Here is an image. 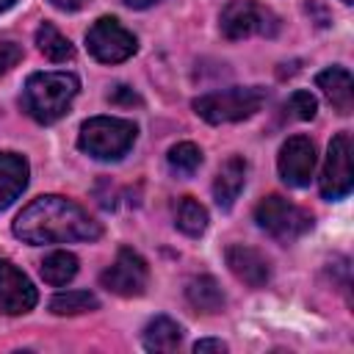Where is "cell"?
Masks as SVG:
<instances>
[{
  "label": "cell",
  "mask_w": 354,
  "mask_h": 354,
  "mask_svg": "<svg viewBox=\"0 0 354 354\" xmlns=\"http://www.w3.org/2000/svg\"><path fill=\"white\" fill-rule=\"evenodd\" d=\"M14 235L25 243H69V241H97L102 227L88 210L66 196H39L14 218Z\"/></svg>",
  "instance_id": "cell-1"
},
{
  "label": "cell",
  "mask_w": 354,
  "mask_h": 354,
  "mask_svg": "<svg viewBox=\"0 0 354 354\" xmlns=\"http://www.w3.org/2000/svg\"><path fill=\"white\" fill-rule=\"evenodd\" d=\"M80 91V80L72 72H33L22 88V108L39 124L58 122Z\"/></svg>",
  "instance_id": "cell-2"
},
{
  "label": "cell",
  "mask_w": 354,
  "mask_h": 354,
  "mask_svg": "<svg viewBox=\"0 0 354 354\" xmlns=\"http://www.w3.org/2000/svg\"><path fill=\"white\" fill-rule=\"evenodd\" d=\"M136 136H138V127L130 119L94 116V119H88V122L80 124L77 147L86 155L97 158V160H119L133 147Z\"/></svg>",
  "instance_id": "cell-3"
},
{
  "label": "cell",
  "mask_w": 354,
  "mask_h": 354,
  "mask_svg": "<svg viewBox=\"0 0 354 354\" xmlns=\"http://www.w3.org/2000/svg\"><path fill=\"white\" fill-rule=\"evenodd\" d=\"M263 102H266L263 86H232V88H221V91L196 97L194 111L210 124H227V122L249 119L252 113L260 111Z\"/></svg>",
  "instance_id": "cell-4"
},
{
  "label": "cell",
  "mask_w": 354,
  "mask_h": 354,
  "mask_svg": "<svg viewBox=\"0 0 354 354\" xmlns=\"http://www.w3.org/2000/svg\"><path fill=\"white\" fill-rule=\"evenodd\" d=\"M218 30L230 41H241V39H249V36L271 39V36L279 33V17L257 0H230L221 8Z\"/></svg>",
  "instance_id": "cell-5"
},
{
  "label": "cell",
  "mask_w": 354,
  "mask_h": 354,
  "mask_svg": "<svg viewBox=\"0 0 354 354\" xmlns=\"http://www.w3.org/2000/svg\"><path fill=\"white\" fill-rule=\"evenodd\" d=\"M254 221H257L260 230H266L274 241H282V243H290V241L301 238L313 227V216L304 207L288 202L279 194H268L266 199L257 202Z\"/></svg>",
  "instance_id": "cell-6"
},
{
  "label": "cell",
  "mask_w": 354,
  "mask_h": 354,
  "mask_svg": "<svg viewBox=\"0 0 354 354\" xmlns=\"http://www.w3.org/2000/svg\"><path fill=\"white\" fill-rule=\"evenodd\" d=\"M86 47L102 64H122L136 53L138 41L116 17H100L86 33Z\"/></svg>",
  "instance_id": "cell-7"
},
{
  "label": "cell",
  "mask_w": 354,
  "mask_h": 354,
  "mask_svg": "<svg viewBox=\"0 0 354 354\" xmlns=\"http://www.w3.org/2000/svg\"><path fill=\"white\" fill-rule=\"evenodd\" d=\"M147 279H149L147 260L138 252H133L130 246H122L116 260L100 274V285L116 296H124V299L141 296L147 288Z\"/></svg>",
  "instance_id": "cell-8"
},
{
  "label": "cell",
  "mask_w": 354,
  "mask_h": 354,
  "mask_svg": "<svg viewBox=\"0 0 354 354\" xmlns=\"http://www.w3.org/2000/svg\"><path fill=\"white\" fill-rule=\"evenodd\" d=\"M318 185H321L324 199H343L351 191L354 171H351V136L348 133H337L329 141Z\"/></svg>",
  "instance_id": "cell-9"
},
{
  "label": "cell",
  "mask_w": 354,
  "mask_h": 354,
  "mask_svg": "<svg viewBox=\"0 0 354 354\" xmlns=\"http://www.w3.org/2000/svg\"><path fill=\"white\" fill-rule=\"evenodd\" d=\"M277 169H279V177L290 188L310 185L313 171H315V144L307 136H290L279 149Z\"/></svg>",
  "instance_id": "cell-10"
},
{
  "label": "cell",
  "mask_w": 354,
  "mask_h": 354,
  "mask_svg": "<svg viewBox=\"0 0 354 354\" xmlns=\"http://www.w3.org/2000/svg\"><path fill=\"white\" fill-rule=\"evenodd\" d=\"M39 301L33 282L11 263L0 260V313L6 315H25Z\"/></svg>",
  "instance_id": "cell-11"
},
{
  "label": "cell",
  "mask_w": 354,
  "mask_h": 354,
  "mask_svg": "<svg viewBox=\"0 0 354 354\" xmlns=\"http://www.w3.org/2000/svg\"><path fill=\"white\" fill-rule=\"evenodd\" d=\"M224 260H227L230 271H232L241 282H246L249 288H263V285H268V279H271V266H268L266 254H260V252L252 249V246L232 243V246H227Z\"/></svg>",
  "instance_id": "cell-12"
},
{
  "label": "cell",
  "mask_w": 354,
  "mask_h": 354,
  "mask_svg": "<svg viewBox=\"0 0 354 354\" xmlns=\"http://www.w3.org/2000/svg\"><path fill=\"white\" fill-rule=\"evenodd\" d=\"M28 160L17 152H0V210L11 207L28 188Z\"/></svg>",
  "instance_id": "cell-13"
},
{
  "label": "cell",
  "mask_w": 354,
  "mask_h": 354,
  "mask_svg": "<svg viewBox=\"0 0 354 354\" xmlns=\"http://www.w3.org/2000/svg\"><path fill=\"white\" fill-rule=\"evenodd\" d=\"M315 86L324 91V97L332 102V108L337 113H351L354 108V83H351V72L343 66H329L324 72H318Z\"/></svg>",
  "instance_id": "cell-14"
},
{
  "label": "cell",
  "mask_w": 354,
  "mask_h": 354,
  "mask_svg": "<svg viewBox=\"0 0 354 354\" xmlns=\"http://www.w3.org/2000/svg\"><path fill=\"white\" fill-rule=\"evenodd\" d=\"M243 185H246V160L238 158V155H232V158H227V160L221 163L216 180H213L216 205H218L221 210H230V207L235 205V199L241 196Z\"/></svg>",
  "instance_id": "cell-15"
},
{
  "label": "cell",
  "mask_w": 354,
  "mask_h": 354,
  "mask_svg": "<svg viewBox=\"0 0 354 354\" xmlns=\"http://www.w3.org/2000/svg\"><path fill=\"white\" fill-rule=\"evenodd\" d=\"M185 296H188V301H191V307H194L196 313H207V315L221 313L224 304H227V296H224L221 285H218L210 274L194 277V279L185 285Z\"/></svg>",
  "instance_id": "cell-16"
},
{
  "label": "cell",
  "mask_w": 354,
  "mask_h": 354,
  "mask_svg": "<svg viewBox=\"0 0 354 354\" xmlns=\"http://www.w3.org/2000/svg\"><path fill=\"white\" fill-rule=\"evenodd\" d=\"M141 340L147 351H174L183 340V326L166 315H158L144 326Z\"/></svg>",
  "instance_id": "cell-17"
},
{
  "label": "cell",
  "mask_w": 354,
  "mask_h": 354,
  "mask_svg": "<svg viewBox=\"0 0 354 354\" xmlns=\"http://www.w3.org/2000/svg\"><path fill=\"white\" fill-rule=\"evenodd\" d=\"M36 44H39V53L53 61V64H64V61H72L75 58V47L72 41L53 25V22H41L39 30H36Z\"/></svg>",
  "instance_id": "cell-18"
},
{
  "label": "cell",
  "mask_w": 354,
  "mask_h": 354,
  "mask_svg": "<svg viewBox=\"0 0 354 354\" xmlns=\"http://www.w3.org/2000/svg\"><path fill=\"white\" fill-rule=\"evenodd\" d=\"M75 274H77V257L72 252L58 249V252L47 254L44 263H41V279L47 285H55V288L58 285H66V282L75 279Z\"/></svg>",
  "instance_id": "cell-19"
},
{
  "label": "cell",
  "mask_w": 354,
  "mask_h": 354,
  "mask_svg": "<svg viewBox=\"0 0 354 354\" xmlns=\"http://www.w3.org/2000/svg\"><path fill=\"white\" fill-rule=\"evenodd\" d=\"M97 307H100V299L88 290H66V293H55L50 299L53 315H80V313H91Z\"/></svg>",
  "instance_id": "cell-20"
},
{
  "label": "cell",
  "mask_w": 354,
  "mask_h": 354,
  "mask_svg": "<svg viewBox=\"0 0 354 354\" xmlns=\"http://www.w3.org/2000/svg\"><path fill=\"white\" fill-rule=\"evenodd\" d=\"M177 230L188 238H199L207 230V210L194 196H183L177 205Z\"/></svg>",
  "instance_id": "cell-21"
},
{
  "label": "cell",
  "mask_w": 354,
  "mask_h": 354,
  "mask_svg": "<svg viewBox=\"0 0 354 354\" xmlns=\"http://www.w3.org/2000/svg\"><path fill=\"white\" fill-rule=\"evenodd\" d=\"M169 166H171V171L183 174V177H191L202 166V149L191 141H180L169 149Z\"/></svg>",
  "instance_id": "cell-22"
},
{
  "label": "cell",
  "mask_w": 354,
  "mask_h": 354,
  "mask_svg": "<svg viewBox=\"0 0 354 354\" xmlns=\"http://www.w3.org/2000/svg\"><path fill=\"white\" fill-rule=\"evenodd\" d=\"M288 111H290V116H296V119L307 122V119H313V116H315L318 102H315V97H313L310 91H293V94H290V100H288Z\"/></svg>",
  "instance_id": "cell-23"
},
{
  "label": "cell",
  "mask_w": 354,
  "mask_h": 354,
  "mask_svg": "<svg viewBox=\"0 0 354 354\" xmlns=\"http://www.w3.org/2000/svg\"><path fill=\"white\" fill-rule=\"evenodd\" d=\"M19 58H22V47L17 41L0 39V75H6L11 66H17Z\"/></svg>",
  "instance_id": "cell-24"
},
{
  "label": "cell",
  "mask_w": 354,
  "mask_h": 354,
  "mask_svg": "<svg viewBox=\"0 0 354 354\" xmlns=\"http://www.w3.org/2000/svg\"><path fill=\"white\" fill-rule=\"evenodd\" d=\"M108 100H111L113 105H138V102H141V97H138L133 88H127V86H116V88L108 94Z\"/></svg>",
  "instance_id": "cell-25"
},
{
  "label": "cell",
  "mask_w": 354,
  "mask_h": 354,
  "mask_svg": "<svg viewBox=\"0 0 354 354\" xmlns=\"http://www.w3.org/2000/svg\"><path fill=\"white\" fill-rule=\"evenodd\" d=\"M194 351H196V354H205V351H227V343H224V340L205 337V340H196V343H194Z\"/></svg>",
  "instance_id": "cell-26"
},
{
  "label": "cell",
  "mask_w": 354,
  "mask_h": 354,
  "mask_svg": "<svg viewBox=\"0 0 354 354\" xmlns=\"http://www.w3.org/2000/svg\"><path fill=\"white\" fill-rule=\"evenodd\" d=\"M55 8H61V11H80L88 0H50Z\"/></svg>",
  "instance_id": "cell-27"
},
{
  "label": "cell",
  "mask_w": 354,
  "mask_h": 354,
  "mask_svg": "<svg viewBox=\"0 0 354 354\" xmlns=\"http://www.w3.org/2000/svg\"><path fill=\"white\" fill-rule=\"evenodd\" d=\"M130 8H149V6H155L158 0H124Z\"/></svg>",
  "instance_id": "cell-28"
},
{
  "label": "cell",
  "mask_w": 354,
  "mask_h": 354,
  "mask_svg": "<svg viewBox=\"0 0 354 354\" xmlns=\"http://www.w3.org/2000/svg\"><path fill=\"white\" fill-rule=\"evenodd\" d=\"M17 0H0V11H6V8H11Z\"/></svg>",
  "instance_id": "cell-29"
},
{
  "label": "cell",
  "mask_w": 354,
  "mask_h": 354,
  "mask_svg": "<svg viewBox=\"0 0 354 354\" xmlns=\"http://www.w3.org/2000/svg\"><path fill=\"white\" fill-rule=\"evenodd\" d=\"M343 3H351V0H343Z\"/></svg>",
  "instance_id": "cell-30"
}]
</instances>
